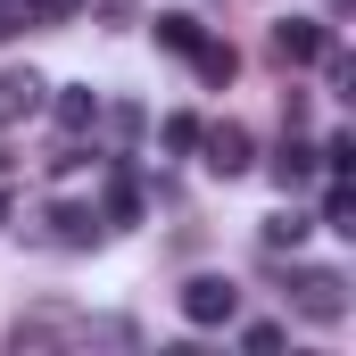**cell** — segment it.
<instances>
[{"instance_id":"cell-1","label":"cell","mask_w":356,"mask_h":356,"mask_svg":"<svg viewBox=\"0 0 356 356\" xmlns=\"http://www.w3.org/2000/svg\"><path fill=\"white\" fill-rule=\"evenodd\" d=\"M232 315H241V282H224V273H199V282H182V323L216 332V323H232Z\"/></svg>"},{"instance_id":"cell-2","label":"cell","mask_w":356,"mask_h":356,"mask_svg":"<svg viewBox=\"0 0 356 356\" xmlns=\"http://www.w3.org/2000/svg\"><path fill=\"white\" fill-rule=\"evenodd\" d=\"M298 315H307V323H340V315H348V282L332 266H307L298 273Z\"/></svg>"},{"instance_id":"cell-3","label":"cell","mask_w":356,"mask_h":356,"mask_svg":"<svg viewBox=\"0 0 356 356\" xmlns=\"http://www.w3.org/2000/svg\"><path fill=\"white\" fill-rule=\"evenodd\" d=\"M323 42H332V33H323L315 17H273V58H282V67H307V58H323Z\"/></svg>"},{"instance_id":"cell-4","label":"cell","mask_w":356,"mask_h":356,"mask_svg":"<svg viewBox=\"0 0 356 356\" xmlns=\"http://www.w3.org/2000/svg\"><path fill=\"white\" fill-rule=\"evenodd\" d=\"M91 323H75V315H17L8 323V348H58V340H83Z\"/></svg>"},{"instance_id":"cell-5","label":"cell","mask_w":356,"mask_h":356,"mask_svg":"<svg viewBox=\"0 0 356 356\" xmlns=\"http://www.w3.org/2000/svg\"><path fill=\"white\" fill-rule=\"evenodd\" d=\"M199 149H207V175H249V133L241 124H216V133H199Z\"/></svg>"},{"instance_id":"cell-6","label":"cell","mask_w":356,"mask_h":356,"mask_svg":"<svg viewBox=\"0 0 356 356\" xmlns=\"http://www.w3.org/2000/svg\"><path fill=\"white\" fill-rule=\"evenodd\" d=\"M50 241H58V249H91V241H99V216H91V207H50Z\"/></svg>"},{"instance_id":"cell-7","label":"cell","mask_w":356,"mask_h":356,"mask_svg":"<svg viewBox=\"0 0 356 356\" xmlns=\"http://www.w3.org/2000/svg\"><path fill=\"white\" fill-rule=\"evenodd\" d=\"M42 75H0V124H17V116H33V108H42Z\"/></svg>"},{"instance_id":"cell-8","label":"cell","mask_w":356,"mask_h":356,"mask_svg":"<svg viewBox=\"0 0 356 356\" xmlns=\"http://www.w3.org/2000/svg\"><path fill=\"white\" fill-rule=\"evenodd\" d=\"M273 182H282V191L315 182V149H307V141H282V149H273Z\"/></svg>"},{"instance_id":"cell-9","label":"cell","mask_w":356,"mask_h":356,"mask_svg":"<svg viewBox=\"0 0 356 356\" xmlns=\"http://www.w3.org/2000/svg\"><path fill=\"white\" fill-rule=\"evenodd\" d=\"M191 67H199L207 83H232V75H241V58H232V42H207V33H199V50H191Z\"/></svg>"},{"instance_id":"cell-10","label":"cell","mask_w":356,"mask_h":356,"mask_svg":"<svg viewBox=\"0 0 356 356\" xmlns=\"http://www.w3.org/2000/svg\"><path fill=\"white\" fill-rule=\"evenodd\" d=\"M58 124H67V133H83V124H99V91L67 83V91H58Z\"/></svg>"},{"instance_id":"cell-11","label":"cell","mask_w":356,"mask_h":356,"mask_svg":"<svg viewBox=\"0 0 356 356\" xmlns=\"http://www.w3.org/2000/svg\"><path fill=\"white\" fill-rule=\"evenodd\" d=\"M158 42L191 58V50H199V17H182V8H166V17H158Z\"/></svg>"},{"instance_id":"cell-12","label":"cell","mask_w":356,"mask_h":356,"mask_svg":"<svg viewBox=\"0 0 356 356\" xmlns=\"http://www.w3.org/2000/svg\"><path fill=\"white\" fill-rule=\"evenodd\" d=\"M307 241V216H266V249H298Z\"/></svg>"},{"instance_id":"cell-13","label":"cell","mask_w":356,"mask_h":356,"mask_svg":"<svg viewBox=\"0 0 356 356\" xmlns=\"http://www.w3.org/2000/svg\"><path fill=\"white\" fill-rule=\"evenodd\" d=\"M133 216H141V191L116 182V191H108V224H133Z\"/></svg>"},{"instance_id":"cell-14","label":"cell","mask_w":356,"mask_h":356,"mask_svg":"<svg viewBox=\"0 0 356 356\" xmlns=\"http://www.w3.org/2000/svg\"><path fill=\"white\" fill-rule=\"evenodd\" d=\"M241 348H249V356H273V348H282V323H249Z\"/></svg>"},{"instance_id":"cell-15","label":"cell","mask_w":356,"mask_h":356,"mask_svg":"<svg viewBox=\"0 0 356 356\" xmlns=\"http://www.w3.org/2000/svg\"><path fill=\"white\" fill-rule=\"evenodd\" d=\"M166 149H175V158H182V149H199V124H191V116H166Z\"/></svg>"},{"instance_id":"cell-16","label":"cell","mask_w":356,"mask_h":356,"mask_svg":"<svg viewBox=\"0 0 356 356\" xmlns=\"http://www.w3.org/2000/svg\"><path fill=\"white\" fill-rule=\"evenodd\" d=\"M17 25H33V0H0V42H8Z\"/></svg>"},{"instance_id":"cell-17","label":"cell","mask_w":356,"mask_h":356,"mask_svg":"<svg viewBox=\"0 0 356 356\" xmlns=\"http://www.w3.org/2000/svg\"><path fill=\"white\" fill-rule=\"evenodd\" d=\"M323 224H332V232H356V224H348V191H340V182H332V199H323Z\"/></svg>"},{"instance_id":"cell-18","label":"cell","mask_w":356,"mask_h":356,"mask_svg":"<svg viewBox=\"0 0 356 356\" xmlns=\"http://www.w3.org/2000/svg\"><path fill=\"white\" fill-rule=\"evenodd\" d=\"M75 8H83V0H33V25H42V17H75Z\"/></svg>"},{"instance_id":"cell-19","label":"cell","mask_w":356,"mask_h":356,"mask_svg":"<svg viewBox=\"0 0 356 356\" xmlns=\"http://www.w3.org/2000/svg\"><path fill=\"white\" fill-rule=\"evenodd\" d=\"M0 216H8V199H0Z\"/></svg>"}]
</instances>
